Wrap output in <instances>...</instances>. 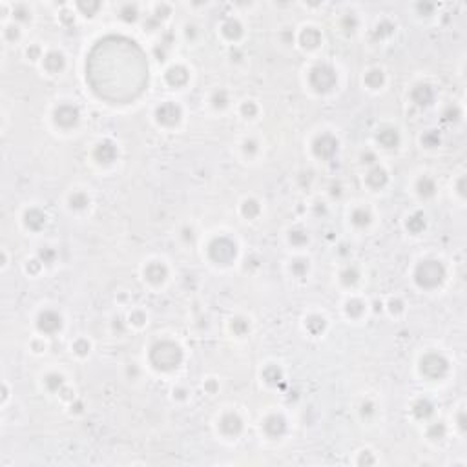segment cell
Masks as SVG:
<instances>
[{
    "label": "cell",
    "instance_id": "cell-1",
    "mask_svg": "<svg viewBox=\"0 0 467 467\" xmlns=\"http://www.w3.org/2000/svg\"><path fill=\"white\" fill-rule=\"evenodd\" d=\"M183 361V350L181 347L170 340H161L150 349V363L163 372L175 371Z\"/></svg>",
    "mask_w": 467,
    "mask_h": 467
},
{
    "label": "cell",
    "instance_id": "cell-2",
    "mask_svg": "<svg viewBox=\"0 0 467 467\" xmlns=\"http://www.w3.org/2000/svg\"><path fill=\"white\" fill-rule=\"evenodd\" d=\"M446 266L438 259H424L420 261L414 270V281L424 290H435L446 281Z\"/></svg>",
    "mask_w": 467,
    "mask_h": 467
},
{
    "label": "cell",
    "instance_id": "cell-3",
    "mask_svg": "<svg viewBox=\"0 0 467 467\" xmlns=\"http://www.w3.org/2000/svg\"><path fill=\"white\" fill-rule=\"evenodd\" d=\"M338 82V75L334 68L329 64H318L308 71V84L314 91L318 93H327L336 86Z\"/></svg>",
    "mask_w": 467,
    "mask_h": 467
},
{
    "label": "cell",
    "instance_id": "cell-4",
    "mask_svg": "<svg viewBox=\"0 0 467 467\" xmlns=\"http://www.w3.org/2000/svg\"><path fill=\"white\" fill-rule=\"evenodd\" d=\"M237 255V244L229 237H216L208 244V257L218 265H229Z\"/></svg>",
    "mask_w": 467,
    "mask_h": 467
},
{
    "label": "cell",
    "instance_id": "cell-5",
    "mask_svg": "<svg viewBox=\"0 0 467 467\" xmlns=\"http://www.w3.org/2000/svg\"><path fill=\"white\" fill-rule=\"evenodd\" d=\"M449 371V361L438 352H427L420 360V372L429 380H440Z\"/></svg>",
    "mask_w": 467,
    "mask_h": 467
},
{
    "label": "cell",
    "instance_id": "cell-6",
    "mask_svg": "<svg viewBox=\"0 0 467 467\" xmlns=\"http://www.w3.org/2000/svg\"><path fill=\"white\" fill-rule=\"evenodd\" d=\"M338 148H340V143H338V139H336L332 133H321V135H318V137L314 139V143H312L314 155L321 161L332 159V157L338 154Z\"/></svg>",
    "mask_w": 467,
    "mask_h": 467
},
{
    "label": "cell",
    "instance_id": "cell-7",
    "mask_svg": "<svg viewBox=\"0 0 467 467\" xmlns=\"http://www.w3.org/2000/svg\"><path fill=\"white\" fill-rule=\"evenodd\" d=\"M181 117H183V112H181V108L177 106L175 102H163V104L157 106V110H155V121L165 128L177 126L181 121Z\"/></svg>",
    "mask_w": 467,
    "mask_h": 467
},
{
    "label": "cell",
    "instance_id": "cell-8",
    "mask_svg": "<svg viewBox=\"0 0 467 467\" xmlns=\"http://www.w3.org/2000/svg\"><path fill=\"white\" fill-rule=\"evenodd\" d=\"M79 119H80L79 110H77V106H71V104H60L53 113L55 124L58 128H62V130L73 128L79 122Z\"/></svg>",
    "mask_w": 467,
    "mask_h": 467
},
{
    "label": "cell",
    "instance_id": "cell-9",
    "mask_svg": "<svg viewBox=\"0 0 467 467\" xmlns=\"http://www.w3.org/2000/svg\"><path fill=\"white\" fill-rule=\"evenodd\" d=\"M37 327L42 334H55L62 329V316L55 310H44L38 314Z\"/></svg>",
    "mask_w": 467,
    "mask_h": 467
},
{
    "label": "cell",
    "instance_id": "cell-10",
    "mask_svg": "<svg viewBox=\"0 0 467 467\" xmlns=\"http://www.w3.org/2000/svg\"><path fill=\"white\" fill-rule=\"evenodd\" d=\"M166 277H168V268L163 261H150L148 265L144 266V279L152 285L165 283Z\"/></svg>",
    "mask_w": 467,
    "mask_h": 467
},
{
    "label": "cell",
    "instance_id": "cell-11",
    "mask_svg": "<svg viewBox=\"0 0 467 467\" xmlns=\"http://www.w3.org/2000/svg\"><path fill=\"white\" fill-rule=\"evenodd\" d=\"M243 429V420L239 418L235 413H227L221 416L219 420V431L223 433L225 436H237Z\"/></svg>",
    "mask_w": 467,
    "mask_h": 467
},
{
    "label": "cell",
    "instance_id": "cell-12",
    "mask_svg": "<svg viewBox=\"0 0 467 467\" xmlns=\"http://www.w3.org/2000/svg\"><path fill=\"white\" fill-rule=\"evenodd\" d=\"M411 101L416 104V106H429L431 102L435 101V90L433 86L429 84H416L411 90Z\"/></svg>",
    "mask_w": 467,
    "mask_h": 467
},
{
    "label": "cell",
    "instance_id": "cell-13",
    "mask_svg": "<svg viewBox=\"0 0 467 467\" xmlns=\"http://www.w3.org/2000/svg\"><path fill=\"white\" fill-rule=\"evenodd\" d=\"M93 157H95L97 163H101V165H110V163H113L117 157V148L115 144L110 143V141H102V143H99L95 146V150H93Z\"/></svg>",
    "mask_w": 467,
    "mask_h": 467
},
{
    "label": "cell",
    "instance_id": "cell-14",
    "mask_svg": "<svg viewBox=\"0 0 467 467\" xmlns=\"http://www.w3.org/2000/svg\"><path fill=\"white\" fill-rule=\"evenodd\" d=\"M263 431H265L270 438H277V436H281L283 433L287 431V422H285V418L279 416V414H270V416L263 422Z\"/></svg>",
    "mask_w": 467,
    "mask_h": 467
},
{
    "label": "cell",
    "instance_id": "cell-15",
    "mask_svg": "<svg viewBox=\"0 0 467 467\" xmlns=\"http://www.w3.org/2000/svg\"><path fill=\"white\" fill-rule=\"evenodd\" d=\"M387 181H389V175H387V172L383 170L382 166H372L371 170L367 172V175H365L367 186H371L372 190H380V188H383V186L387 185Z\"/></svg>",
    "mask_w": 467,
    "mask_h": 467
},
{
    "label": "cell",
    "instance_id": "cell-16",
    "mask_svg": "<svg viewBox=\"0 0 467 467\" xmlns=\"http://www.w3.org/2000/svg\"><path fill=\"white\" fill-rule=\"evenodd\" d=\"M165 79L174 88H181V86H185L188 82L190 75H188V69L183 68V66H172L170 69H166Z\"/></svg>",
    "mask_w": 467,
    "mask_h": 467
},
{
    "label": "cell",
    "instance_id": "cell-17",
    "mask_svg": "<svg viewBox=\"0 0 467 467\" xmlns=\"http://www.w3.org/2000/svg\"><path fill=\"white\" fill-rule=\"evenodd\" d=\"M221 35H223L227 40L230 42H235L241 38L243 35V24L237 20V18H227V20L221 24Z\"/></svg>",
    "mask_w": 467,
    "mask_h": 467
},
{
    "label": "cell",
    "instance_id": "cell-18",
    "mask_svg": "<svg viewBox=\"0 0 467 467\" xmlns=\"http://www.w3.org/2000/svg\"><path fill=\"white\" fill-rule=\"evenodd\" d=\"M42 64H44V68H46V71H49L51 75H57V73H60L64 69V66H66V58H64V55L60 53V51H49V53H46V57H44Z\"/></svg>",
    "mask_w": 467,
    "mask_h": 467
},
{
    "label": "cell",
    "instance_id": "cell-19",
    "mask_svg": "<svg viewBox=\"0 0 467 467\" xmlns=\"http://www.w3.org/2000/svg\"><path fill=\"white\" fill-rule=\"evenodd\" d=\"M299 42L305 49H316L321 44V33L316 27H305L301 33H299Z\"/></svg>",
    "mask_w": 467,
    "mask_h": 467
},
{
    "label": "cell",
    "instance_id": "cell-20",
    "mask_svg": "<svg viewBox=\"0 0 467 467\" xmlns=\"http://www.w3.org/2000/svg\"><path fill=\"white\" fill-rule=\"evenodd\" d=\"M376 141L382 144L383 148H396L400 144V133L394 128H383L376 135Z\"/></svg>",
    "mask_w": 467,
    "mask_h": 467
},
{
    "label": "cell",
    "instance_id": "cell-21",
    "mask_svg": "<svg viewBox=\"0 0 467 467\" xmlns=\"http://www.w3.org/2000/svg\"><path fill=\"white\" fill-rule=\"evenodd\" d=\"M24 223H26V227L29 230L37 232V230H40L46 225V214H42L38 208H31L24 216Z\"/></svg>",
    "mask_w": 467,
    "mask_h": 467
},
{
    "label": "cell",
    "instance_id": "cell-22",
    "mask_svg": "<svg viewBox=\"0 0 467 467\" xmlns=\"http://www.w3.org/2000/svg\"><path fill=\"white\" fill-rule=\"evenodd\" d=\"M416 192H418V196L424 197V199H427V197H433L436 194L435 179H431V177H427V175L420 177L418 183H416Z\"/></svg>",
    "mask_w": 467,
    "mask_h": 467
},
{
    "label": "cell",
    "instance_id": "cell-23",
    "mask_svg": "<svg viewBox=\"0 0 467 467\" xmlns=\"http://www.w3.org/2000/svg\"><path fill=\"white\" fill-rule=\"evenodd\" d=\"M383 80H385V75L380 68L369 69L365 75V84L371 88V90H378L383 86Z\"/></svg>",
    "mask_w": 467,
    "mask_h": 467
},
{
    "label": "cell",
    "instance_id": "cell-24",
    "mask_svg": "<svg viewBox=\"0 0 467 467\" xmlns=\"http://www.w3.org/2000/svg\"><path fill=\"white\" fill-rule=\"evenodd\" d=\"M413 414H414V418H418V420H427L433 414V405H431V402L429 400H418L416 404L413 405Z\"/></svg>",
    "mask_w": 467,
    "mask_h": 467
},
{
    "label": "cell",
    "instance_id": "cell-25",
    "mask_svg": "<svg viewBox=\"0 0 467 467\" xmlns=\"http://www.w3.org/2000/svg\"><path fill=\"white\" fill-rule=\"evenodd\" d=\"M350 221H352L354 227L363 229V227H367V225L371 223V214H369V210H365V208H354L352 214H350Z\"/></svg>",
    "mask_w": 467,
    "mask_h": 467
},
{
    "label": "cell",
    "instance_id": "cell-26",
    "mask_svg": "<svg viewBox=\"0 0 467 467\" xmlns=\"http://www.w3.org/2000/svg\"><path fill=\"white\" fill-rule=\"evenodd\" d=\"M425 229V216L424 214H413V216H409L407 218V230L411 234H420L422 230Z\"/></svg>",
    "mask_w": 467,
    "mask_h": 467
},
{
    "label": "cell",
    "instance_id": "cell-27",
    "mask_svg": "<svg viewBox=\"0 0 467 467\" xmlns=\"http://www.w3.org/2000/svg\"><path fill=\"white\" fill-rule=\"evenodd\" d=\"M241 212H243L244 218H248V219L257 218L259 212H261L259 203L255 201V199H244L243 205H241Z\"/></svg>",
    "mask_w": 467,
    "mask_h": 467
},
{
    "label": "cell",
    "instance_id": "cell-28",
    "mask_svg": "<svg viewBox=\"0 0 467 467\" xmlns=\"http://www.w3.org/2000/svg\"><path fill=\"white\" fill-rule=\"evenodd\" d=\"M88 205H90V197L86 196L84 192H75L69 196V207L75 210H84Z\"/></svg>",
    "mask_w": 467,
    "mask_h": 467
},
{
    "label": "cell",
    "instance_id": "cell-29",
    "mask_svg": "<svg viewBox=\"0 0 467 467\" xmlns=\"http://www.w3.org/2000/svg\"><path fill=\"white\" fill-rule=\"evenodd\" d=\"M345 312L350 318H360L361 314L365 312V303L360 301V299H349L345 303Z\"/></svg>",
    "mask_w": 467,
    "mask_h": 467
},
{
    "label": "cell",
    "instance_id": "cell-30",
    "mask_svg": "<svg viewBox=\"0 0 467 467\" xmlns=\"http://www.w3.org/2000/svg\"><path fill=\"white\" fill-rule=\"evenodd\" d=\"M119 16L126 22H135L137 20V16H139L137 5L135 4H124L121 7V11H119Z\"/></svg>",
    "mask_w": 467,
    "mask_h": 467
},
{
    "label": "cell",
    "instance_id": "cell-31",
    "mask_svg": "<svg viewBox=\"0 0 467 467\" xmlns=\"http://www.w3.org/2000/svg\"><path fill=\"white\" fill-rule=\"evenodd\" d=\"M210 102H212V106L216 108V110H223V108H227L229 106V95H227V91L218 90L212 95Z\"/></svg>",
    "mask_w": 467,
    "mask_h": 467
},
{
    "label": "cell",
    "instance_id": "cell-32",
    "mask_svg": "<svg viewBox=\"0 0 467 467\" xmlns=\"http://www.w3.org/2000/svg\"><path fill=\"white\" fill-rule=\"evenodd\" d=\"M44 383H46V387L49 389V391H60V387H62L64 383V378L60 376V374H57V372H53V374H48L46 376V380H44Z\"/></svg>",
    "mask_w": 467,
    "mask_h": 467
},
{
    "label": "cell",
    "instance_id": "cell-33",
    "mask_svg": "<svg viewBox=\"0 0 467 467\" xmlns=\"http://www.w3.org/2000/svg\"><path fill=\"white\" fill-rule=\"evenodd\" d=\"M307 329L310 330V332H314V334H318L319 330L325 329V318H321V316H310V318L307 319Z\"/></svg>",
    "mask_w": 467,
    "mask_h": 467
},
{
    "label": "cell",
    "instance_id": "cell-34",
    "mask_svg": "<svg viewBox=\"0 0 467 467\" xmlns=\"http://www.w3.org/2000/svg\"><path fill=\"white\" fill-rule=\"evenodd\" d=\"M232 330L237 336H244L250 330V323L243 318H235V319H232Z\"/></svg>",
    "mask_w": 467,
    "mask_h": 467
},
{
    "label": "cell",
    "instance_id": "cell-35",
    "mask_svg": "<svg viewBox=\"0 0 467 467\" xmlns=\"http://www.w3.org/2000/svg\"><path fill=\"white\" fill-rule=\"evenodd\" d=\"M358 277H360V274H358V270H356L354 266H349V268H345V270L341 272V283H343V285H354V283L358 281Z\"/></svg>",
    "mask_w": 467,
    "mask_h": 467
},
{
    "label": "cell",
    "instance_id": "cell-36",
    "mask_svg": "<svg viewBox=\"0 0 467 467\" xmlns=\"http://www.w3.org/2000/svg\"><path fill=\"white\" fill-rule=\"evenodd\" d=\"M288 241H290L292 244H296V246H301V244H305L308 241V235H307V232H303V230H290Z\"/></svg>",
    "mask_w": 467,
    "mask_h": 467
},
{
    "label": "cell",
    "instance_id": "cell-37",
    "mask_svg": "<svg viewBox=\"0 0 467 467\" xmlns=\"http://www.w3.org/2000/svg\"><path fill=\"white\" fill-rule=\"evenodd\" d=\"M290 270L294 272V276L303 277L305 274H307V270H308V261H305V259L294 261V263H292V266H290Z\"/></svg>",
    "mask_w": 467,
    "mask_h": 467
},
{
    "label": "cell",
    "instance_id": "cell-38",
    "mask_svg": "<svg viewBox=\"0 0 467 467\" xmlns=\"http://www.w3.org/2000/svg\"><path fill=\"white\" fill-rule=\"evenodd\" d=\"M422 143H424L427 148H435V146L440 144V135H438L435 130H431V132H427L424 137H422Z\"/></svg>",
    "mask_w": 467,
    "mask_h": 467
},
{
    "label": "cell",
    "instance_id": "cell-39",
    "mask_svg": "<svg viewBox=\"0 0 467 467\" xmlns=\"http://www.w3.org/2000/svg\"><path fill=\"white\" fill-rule=\"evenodd\" d=\"M263 376H265V380L268 383H277L281 380V372H279L277 367H266L265 372H263Z\"/></svg>",
    "mask_w": 467,
    "mask_h": 467
},
{
    "label": "cell",
    "instance_id": "cell-40",
    "mask_svg": "<svg viewBox=\"0 0 467 467\" xmlns=\"http://www.w3.org/2000/svg\"><path fill=\"white\" fill-rule=\"evenodd\" d=\"M429 438L431 440H440V438H444V435H446V425L444 424H433L429 427Z\"/></svg>",
    "mask_w": 467,
    "mask_h": 467
},
{
    "label": "cell",
    "instance_id": "cell-41",
    "mask_svg": "<svg viewBox=\"0 0 467 467\" xmlns=\"http://www.w3.org/2000/svg\"><path fill=\"white\" fill-rule=\"evenodd\" d=\"M442 117H444V121H447V122H451V121L457 122L458 119L462 117V112L458 110V106H449L446 112H444V115H442Z\"/></svg>",
    "mask_w": 467,
    "mask_h": 467
},
{
    "label": "cell",
    "instance_id": "cell-42",
    "mask_svg": "<svg viewBox=\"0 0 467 467\" xmlns=\"http://www.w3.org/2000/svg\"><path fill=\"white\" fill-rule=\"evenodd\" d=\"M341 27L345 29V31H354L356 27H358V20H356V16L352 15V13H349V15L343 16V20H341Z\"/></svg>",
    "mask_w": 467,
    "mask_h": 467
},
{
    "label": "cell",
    "instance_id": "cell-43",
    "mask_svg": "<svg viewBox=\"0 0 467 467\" xmlns=\"http://www.w3.org/2000/svg\"><path fill=\"white\" fill-rule=\"evenodd\" d=\"M241 113H243L246 119H252V117H255V113H257V106H255L252 101H246V102H243V106H241Z\"/></svg>",
    "mask_w": 467,
    "mask_h": 467
},
{
    "label": "cell",
    "instance_id": "cell-44",
    "mask_svg": "<svg viewBox=\"0 0 467 467\" xmlns=\"http://www.w3.org/2000/svg\"><path fill=\"white\" fill-rule=\"evenodd\" d=\"M257 150H259V144L255 143L254 139H246V141L243 143V152L248 155V157H252L254 154H257Z\"/></svg>",
    "mask_w": 467,
    "mask_h": 467
},
{
    "label": "cell",
    "instance_id": "cell-45",
    "mask_svg": "<svg viewBox=\"0 0 467 467\" xmlns=\"http://www.w3.org/2000/svg\"><path fill=\"white\" fill-rule=\"evenodd\" d=\"M73 349H75V352H77V354L86 356L88 352H90V343H88L86 340H77V341H75Z\"/></svg>",
    "mask_w": 467,
    "mask_h": 467
},
{
    "label": "cell",
    "instance_id": "cell-46",
    "mask_svg": "<svg viewBox=\"0 0 467 467\" xmlns=\"http://www.w3.org/2000/svg\"><path fill=\"white\" fill-rule=\"evenodd\" d=\"M393 31H394V26L389 24V22H382V24L376 26V33L380 37H383V35H393Z\"/></svg>",
    "mask_w": 467,
    "mask_h": 467
},
{
    "label": "cell",
    "instance_id": "cell-47",
    "mask_svg": "<svg viewBox=\"0 0 467 467\" xmlns=\"http://www.w3.org/2000/svg\"><path fill=\"white\" fill-rule=\"evenodd\" d=\"M31 16V11L27 9L26 5H16L15 7V18H18V20H27Z\"/></svg>",
    "mask_w": 467,
    "mask_h": 467
},
{
    "label": "cell",
    "instance_id": "cell-48",
    "mask_svg": "<svg viewBox=\"0 0 467 467\" xmlns=\"http://www.w3.org/2000/svg\"><path fill=\"white\" fill-rule=\"evenodd\" d=\"M40 259L44 263H51L55 259V250H51L49 246H46V250H40Z\"/></svg>",
    "mask_w": 467,
    "mask_h": 467
},
{
    "label": "cell",
    "instance_id": "cell-49",
    "mask_svg": "<svg viewBox=\"0 0 467 467\" xmlns=\"http://www.w3.org/2000/svg\"><path fill=\"white\" fill-rule=\"evenodd\" d=\"M144 321H146V316H144L143 312H133L132 316H130V323L137 325V327L144 325Z\"/></svg>",
    "mask_w": 467,
    "mask_h": 467
},
{
    "label": "cell",
    "instance_id": "cell-50",
    "mask_svg": "<svg viewBox=\"0 0 467 467\" xmlns=\"http://www.w3.org/2000/svg\"><path fill=\"white\" fill-rule=\"evenodd\" d=\"M389 310L393 314H400L404 310V303L400 301V299H393V301L389 303Z\"/></svg>",
    "mask_w": 467,
    "mask_h": 467
},
{
    "label": "cell",
    "instance_id": "cell-51",
    "mask_svg": "<svg viewBox=\"0 0 467 467\" xmlns=\"http://www.w3.org/2000/svg\"><path fill=\"white\" fill-rule=\"evenodd\" d=\"M365 413H367V414H369V413H374V405L369 404V402H367V404H361V414H365Z\"/></svg>",
    "mask_w": 467,
    "mask_h": 467
},
{
    "label": "cell",
    "instance_id": "cell-52",
    "mask_svg": "<svg viewBox=\"0 0 467 467\" xmlns=\"http://www.w3.org/2000/svg\"><path fill=\"white\" fill-rule=\"evenodd\" d=\"M458 425H460V429H466V424H464V411L460 414H458Z\"/></svg>",
    "mask_w": 467,
    "mask_h": 467
},
{
    "label": "cell",
    "instance_id": "cell-53",
    "mask_svg": "<svg viewBox=\"0 0 467 467\" xmlns=\"http://www.w3.org/2000/svg\"><path fill=\"white\" fill-rule=\"evenodd\" d=\"M458 194L464 196V177H460V183H458Z\"/></svg>",
    "mask_w": 467,
    "mask_h": 467
}]
</instances>
